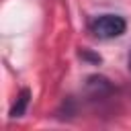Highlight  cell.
Masks as SVG:
<instances>
[{
  "instance_id": "1",
  "label": "cell",
  "mask_w": 131,
  "mask_h": 131,
  "mask_svg": "<svg viewBox=\"0 0 131 131\" xmlns=\"http://www.w3.org/2000/svg\"><path fill=\"white\" fill-rule=\"evenodd\" d=\"M88 31L92 37L100 39V41H108V39H117L127 31V20L121 14H98L88 23Z\"/></svg>"
},
{
  "instance_id": "2",
  "label": "cell",
  "mask_w": 131,
  "mask_h": 131,
  "mask_svg": "<svg viewBox=\"0 0 131 131\" xmlns=\"http://www.w3.org/2000/svg\"><path fill=\"white\" fill-rule=\"evenodd\" d=\"M29 96H31V92H29V90H23V92L18 94V98H16L14 106L10 108V117H20V115L25 113V108H27V104H29Z\"/></svg>"
},
{
  "instance_id": "3",
  "label": "cell",
  "mask_w": 131,
  "mask_h": 131,
  "mask_svg": "<svg viewBox=\"0 0 131 131\" xmlns=\"http://www.w3.org/2000/svg\"><path fill=\"white\" fill-rule=\"evenodd\" d=\"M129 68H131V55H129Z\"/></svg>"
}]
</instances>
